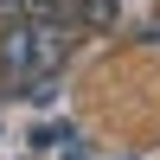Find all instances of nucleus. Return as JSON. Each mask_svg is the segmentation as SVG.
I'll return each mask as SVG.
<instances>
[{
  "label": "nucleus",
  "instance_id": "nucleus-2",
  "mask_svg": "<svg viewBox=\"0 0 160 160\" xmlns=\"http://www.w3.org/2000/svg\"><path fill=\"white\" fill-rule=\"evenodd\" d=\"M0 71H7L13 83L32 77V19H26V13L0 19Z\"/></svg>",
  "mask_w": 160,
  "mask_h": 160
},
{
  "label": "nucleus",
  "instance_id": "nucleus-4",
  "mask_svg": "<svg viewBox=\"0 0 160 160\" xmlns=\"http://www.w3.org/2000/svg\"><path fill=\"white\" fill-rule=\"evenodd\" d=\"M19 13H26V19H71V7H64V0H19Z\"/></svg>",
  "mask_w": 160,
  "mask_h": 160
},
{
  "label": "nucleus",
  "instance_id": "nucleus-1",
  "mask_svg": "<svg viewBox=\"0 0 160 160\" xmlns=\"http://www.w3.org/2000/svg\"><path fill=\"white\" fill-rule=\"evenodd\" d=\"M64 58H71V32H64V19H38V26H32V77H38V90L64 71Z\"/></svg>",
  "mask_w": 160,
  "mask_h": 160
},
{
  "label": "nucleus",
  "instance_id": "nucleus-5",
  "mask_svg": "<svg viewBox=\"0 0 160 160\" xmlns=\"http://www.w3.org/2000/svg\"><path fill=\"white\" fill-rule=\"evenodd\" d=\"M13 13H19V0H0V19H13Z\"/></svg>",
  "mask_w": 160,
  "mask_h": 160
},
{
  "label": "nucleus",
  "instance_id": "nucleus-3",
  "mask_svg": "<svg viewBox=\"0 0 160 160\" xmlns=\"http://www.w3.org/2000/svg\"><path fill=\"white\" fill-rule=\"evenodd\" d=\"M115 13H122V0H71V19L83 26H115Z\"/></svg>",
  "mask_w": 160,
  "mask_h": 160
}]
</instances>
